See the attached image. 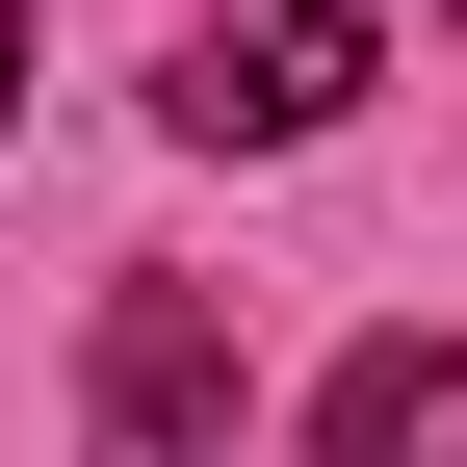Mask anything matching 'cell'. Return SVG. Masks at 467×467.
<instances>
[{
    "mask_svg": "<svg viewBox=\"0 0 467 467\" xmlns=\"http://www.w3.org/2000/svg\"><path fill=\"white\" fill-rule=\"evenodd\" d=\"M441 26H467V0H441Z\"/></svg>",
    "mask_w": 467,
    "mask_h": 467,
    "instance_id": "5b68a950",
    "label": "cell"
},
{
    "mask_svg": "<svg viewBox=\"0 0 467 467\" xmlns=\"http://www.w3.org/2000/svg\"><path fill=\"white\" fill-rule=\"evenodd\" d=\"M312 467H467V337H364L312 389Z\"/></svg>",
    "mask_w": 467,
    "mask_h": 467,
    "instance_id": "3957f363",
    "label": "cell"
},
{
    "mask_svg": "<svg viewBox=\"0 0 467 467\" xmlns=\"http://www.w3.org/2000/svg\"><path fill=\"white\" fill-rule=\"evenodd\" d=\"M234 441V312L208 285H104V467H208Z\"/></svg>",
    "mask_w": 467,
    "mask_h": 467,
    "instance_id": "7a4b0ae2",
    "label": "cell"
},
{
    "mask_svg": "<svg viewBox=\"0 0 467 467\" xmlns=\"http://www.w3.org/2000/svg\"><path fill=\"white\" fill-rule=\"evenodd\" d=\"M364 0H208V26H182V78H156V104H182V130L208 156H285V130H337V104H364Z\"/></svg>",
    "mask_w": 467,
    "mask_h": 467,
    "instance_id": "6da1fadb",
    "label": "cell"
},
{
    "mask_svg": "<svg viewBox=\"0 0 467 467\" xmlns=\"http://www.w3.org/2000/svg\"><path fill=\"white\" fill-rule=\"evenodd\" d=\"M0 104H26V0H0Z\"/></svg>",
    "mask_w": 467,
    "mask_h": 467,
    "instance_id": "277c9868",
    "label": "cell"
}]
</instances>
